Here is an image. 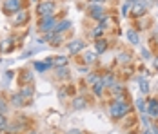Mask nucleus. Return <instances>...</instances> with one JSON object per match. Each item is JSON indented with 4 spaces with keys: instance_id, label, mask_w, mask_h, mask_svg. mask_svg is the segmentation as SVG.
I'll return each instance as SVG.
<instances>
[{
    "instance_id": "nucleus-1",
    "label": "nucleus",
    "mask_w": 158,
    "mask_h": 134,
    "mask_svg": "<svg viewBox=\"0 0 158 134\" xmlns=\"http://www.w3.org/2000/svg\"><path fill=\"white\" fill-rule=\"evenodd\" d=\"M56 9V4L53 0H42L38 6H36V13L40 15V18H48V16H53Z\"/></svg>"
},
{
    "instance_id": "nucleus-2",
    "label": "nucleus",
    "mask_w": 158,
    "mask_h": 134,
    "mask_svg": "<svg viewBox=\"0 0 158 134\" xmlns=\"http://www.w3.org/2000/svg\"><path fill=\"white\" fill-rule=\"evenodd\" d=\"M127 112H129V105L127 104H118V102H114V104H111V107H109V114L114 120H120V118H124V116H127Z\"/></svg>"
},
{
    "instance_id": "nucleus-3",
    "label": "nucleus",
    "mask_w": 158,
    "mask_h": 134,
    "mask_svg": "<svg viewBox=\"0 0 158 134\" xmlns=\"http://www.w3.org/2000/svg\"><path fill=\"white\" fill-rule=\"evenodd\" d=\"M2 9L6 15H15L16 11L22 9V0H4Z\"/></svg>"
},
{
    "instance_id": "nucleus-4",
    "label": "nucleus",
    "mask_w": 158,
    "mask_h": 134,
    "mask_svg": "<svg viewBox=\"0 0 158 134\" xmlns=\"http://www.w3.org/2000/svg\"><path fill=\"white\" fill-rule=\"evenodd\" d=\"M56 18L55 16H48V18H40V24H38V29L42 33H49V31H55L56 27Z\"/></svg>"
},
{
    "instance_id": "nucleus-5",
    "label": "nucleus",
    "mask_w": 158,
    "mask_h": 134,
    "mask_svg": "<svg viewBox=\"0 0 158 134\" xmlns=\"http://www.w3.org/2000/svg\"><path fill=\"white\" fill-rule=\"evenodd\" d=\"M89 13H91L89 16H91V18H95V20H98V22L106 20V9H104L102 6H98V4H95V6H91Z\"/></svg>"
},
{
    "instance_id": "nucleus-6",
    "label": "nucleus",
    "mask_w": 158,
    "mask_h": 134,
    "mask_svg": "<svg viewBox=\"0 0 158 134\" xmlns=\"http://www.w3.org/2000/svg\"><path fill=\"white\" fill-rule=\"evenodd\" d=\"M27 11H16L15 15H13V26H24L26 22H27Z\"/></svg>"
},
{
    "instance_id": "nucleus-7",
    "label": "nucleus",
    "mask_w": 158,
    "mask_h": 134,
    "mask_svg": "<svg viewBox=\"0 0 158 134\" xmlns=\"http://www.w3.org/2000/svg\"><path fill=\"white\" fill-rule=\"evenodd\" d=\"M143 13H145V6H143V2H135V4L131 6V16L138 18V16H142Z\"/></svg>"
},
{
    "instance_id": "nucleus-8",
    "label": "nucleus",
    "mask_w": 158,
    "mask_h": 134,
    "mask_svg": "<svg viewBox=\"0 0 158 134\" xmlns=\"http://www.w3.org/2000/svg\"><path fill=\"white\" fill-rule=\"evenodd\" d=\"M84 47H85V44H84L82 40H75V42H71V44L67 45V51H69L71 55H77V53L82 51Z\"/></svg>"
},
{
    "instance_id": "nucleus-9",
    "label": "nucleus",
    "mask_w": 158,
    "mask_h": 134,
    "mask_svg": "<svg viewBox=\"0 0 158 134\" xmlns=\"http://www.w3.org/2000/svg\"><path fill=\"white\" fill-rule=\"evenodd\" d=\"M11 104H13V107H18V109H20V107H24V105L27 104V100H26L20 92H16V94L11 96Z\"/></svg>"
},
{
    "instance_id": "nucleus-10",
    "label": "nucleus",
    "mask_w": 158,
    "mask_h": 134,
    "mask_svg": "<svg viewBox=\"0 0 158 134\" xmlns=\"http://www.w3.org/2000/svg\"><path fill=\"white\" fill-rule=\"evenodd\" d=\"M147 111H149V116L151 118H158V100H149Z\"/></svg>"
},
{
    "instance_id": "nucleus-11",
    "label": "nucleus",
    "mask_w": 158,
    "mask_h": 134,
    "mask_svg": "<svg viewBox=\"0 0 158 134\" xmlns=\"http://www.w3.org/2000/svg\"><path fill=\"white\" fill-rule=\"evenodd\" d=\"M20 94L26 98V100H29L33 94H35V89H33L31 83H26V85H22V89H20Z\"/></svg>"
},
{
    "instance_id": "nucleus-12",
    "label": "nucleus",
    "mask_w": 158,
    "mask_h": 134,
    "mask_svg": "<svg viewBox=\"0 0 158 134\" xmlns=\"http://www.w3.org/2000/svg\"><path fill=\"white\" fill-rule=\"evenodd\" d=\"M107 49V40H104V38H96L95 42V53H104Z\"/></svg>"
},
{
    "instance_id": "nucleus-13",
    "label": "nucleus",
    "mask_w": 158,
    "mask_h": 134,
    "mask_svg": "<svg viewBox=\"0 0 158 134\" xmlns=\"http://www.w3.org/2000/svg\"><path fill=\"white\" fill-rule=\"evenodd\" d=\"M127 40H129L133 45H136L138 42H140V38H138V33H136L135 29H127Z\"/></svg>"
},
{
    "instance_id": "nucleus-14",
    "label": "nucleus",
    "mask_w": 158,
    "mask_h": 134,
    "mask_svg": "<svg viewBox=\"0 0 158 134\" xmlns=\"http://www.w3.org/2000/svg\"><path fill=\"white\" fill-rule=\"evenodd\" d=\"M104 87H106L104 80H102V78H98V80L95 82V85H93V92H95L96 96H100V94H102V91H104Z\"/></svg>"
},
{
    "instance_id": "nucleus-15",
    "label": "nucleus",
    "mask_w": 158,
    "mask_h": 134,
    "mask_svg": "<svg viewBox=\"0 0 158 134\" xmlns=\"http://www.w3.org/2000/svg\"><path fill=\"white\" fill-rule=\"evenodd\" d=\"M69 27H71V22H69V20H62V22L56 24L55 31H56V33H64V31H67Z\"/></svg>"
},
{
    "instance_id": "nucleus-16",
    "label": "nucleus",
    "mask_w": 158,
    "mask_h": 134,
    "mask_svg": "<svg viewBox=\"0 0 158 134\" xmlns=\"http://www.w3.org/2000/svg\"><path fill=\"white\" fill-rule=\"evenodd\" d=\"M95 60H96V53H93V51H85V55H84V62H85V65L95 63Z\"/></svg>"
},
{
    "instance_id": "nucleus-17",
    "label": "nucleus",
    "mask_w": 158,
    "mask_h": 134,
    "mask_svg": "<svg viewBox=\"0 0 158 134\" xmlns=\"http://www.w3.org/2000/svg\"><path fill=\"white\" fill-rule=\"evenodd\" d=\"M31 80H33V73H29V71H22V75H20V83H22V85H26V82L31 83Z\"/></svg>"
},
{
    "instance_id": "nucleus-18",
    "label": "nucleus",
    "mask_w": 158,
    "mask_h": 134,
    "mask_svg": "<svg viewBox=\"0 0 158 134\" xmlns=\"http://www.w3.org/2000/svg\"><path fill=\"white\" fill-rule=\"evenodd\" d=\"M53 63H55V67H65L67 65V58L65 56H56V58H53Z\"/></svg>"
},
{
    "instance_id": "nucleus-19",
    "label": "nucleus",
    "mask_w": 158,
    "mask_h": 134,
    "mask_svg": "<svg viewBox=\"0 0 158 134\" xmlns=\"http://www.w3.org/2000/svg\"><path fill=\"white\" fill-rule=\"evenodd\" d=\"M85 107V100L84 98H75L73 100V109H84Z\"/></svg>"
},
{
    "instance_id": "nucleus-20",
    "label": "nucleus",
    "mask_w": 158,
    "mask_h": 134,
    "mask_svg": "<svg viewBox=\"0 0 158 134\" xmlns=\"http://www.w3.org/2000/svg\"><path fill=\"white\" fill-rule=\"evenodd\" d=\"M49 67H51V63H49V62H46V63L36 62V63H35V69H36V71H48Z\"/></svg>"
},
{
    "instance_id": "nucleus-21",
    "label": "nucleus",
    "mask_w": 158,
    "mask_h": 134,
    "mask_svg": "<svg viewBox=\"0 0 158 134\" xmlns=\"http://www.w3.org/2000/svg\"><path fill=\"white\" fill-rule=\"evenodd\" d=\"M102 35H104V26L100 24L98 27H95V31H93V36H95V40H96V38H100Z\"/></svg>"
},
{
    "instance_id": "nucleus-22",
    "label": "nucleus",
    "mask_w": 158,
    "mask_h": 134,
    "mask_svg": "<svg viewBox=\"0 0 158 134\" xmlns=\"http://www.w3.org/2000/svg\"><path fill=\"white\" fill-rule=\"evenodd\" d=\"M62 33H56V35H55V38H53V40H51V45H60L62 44Z\"/></svg>"
},
{
    "instance_id": "nucleus-23",
    "label": "nucleus",
    "mask_w": 158,
    "mask_h": 134,
    "mask_svg": "<svg viewBox=\"0 0 158 134\" xmlns=\"http://www.w3.org/2000/svg\"><path fill=\"white\" fill-rule=\"evenodd\" d=\"M6 129H7V120H6L4 114H0V132L6 131Z\"/></svg>"
},
{
    "instance_id": "nucleus-24",
    "label": "nucleus",
    "mask_w": 158,
    "mask_h": 134,
    "mask_svg": "<svg viewBox=\"0 0 158 134\" xmlns=\"http://www.w3.org/2000/svg\"><path fill=\"white\" fill-rule=\"evenodd\" d=\"M56 73H58V78H67V69L65 67H56Z\"/></svg>"
},
{
    "instance_id": "nucleus-25",
    "label": "nucleus",
    "mask_w": 158,
    "mask_h": 134,
    "mask_svg": "<svg viewBox=\"0 0 158 134\" xmlns=\"http://www.w3.org/2000/svg\"><path fill=\"white\" fill-rule=\"evenodd\" d=\"M6 111H7V104H6L4 98H0V114H4Z\"/></svg>"
},
{
    "instance_id": "nucleus-26",
    "label": "nucleus",
    "mask_w": 158,
    "mask_h": 134,
    "mask_svg": "<svg viewBox=\"0 0 158 134\" xmlns=\"http://www.w3.org/2000/svg\"><path fill=\"white\" fill-rule=\"evenodd\" d=\"M120 62H122V63H127V62H131V55H127V53H122V55H120Z\"/></svg>"
},
{
    "instance_id": "nucleus-27",
    "label": "nucleus",
    "mask_w": 158,
    "mask_h": 134,
    "mask_svg": "<svg viewBox=\"0 0 158 134\" xmlns=\"http://www.w3.org/2000/svg\"><path fill=\"white\" fill-rule=\"evenodd\" d=\"M140 91H142L143 94H147V91H149V85H147V82H140Z\"/></svg>"
},
{
    "instance_id": "nucleus-28",
    "label": "nucleus",
    "mask_w": 158,
    "mask_h": 134,
    "mask_svg": "<svg viewBox=\"0 0 158 134\" xmlns=\"http://www.w3.org/2000/svg\"><path fill=\"white\" fill-rule=\"evenodd\" d=\"M136 107H138V111H145V104H143V100H136Z\"/></svg>"
},
{
    "instance_id": "nucleus-29",
    "label": "nucleus",
    "mask_w": 158,
    "mask_h": 134,
    "mask_svg": "<svg viewBox=\"0 0 158 134\" xmlns=\"http://www.w3.org/2000/svg\"><path fill=\"white\" fill-rule=\"evenodd\" d=\"M96 80H98V76H96V75H89V76H87V82H93V83H95Z\"/></svg>"
},
{
    "instance_id": "nucleus-30",
    "label": "nucleus",
    "mask_w": 158,
    "mask_h": 134,
    "mask_svg": "<svg viewBox=\"0 0 158 134\" xmlns=\"http://www.w3.org/2000/svg\"><path fill=\"white\" fill-rule=\"evenodd\" d=\"M69 134H84V132H82V131H78V129H71V131H69Z\"/></svg>"
},
{
    "instance_id": "nucleus-31",
    "label": "nucleus",
    "mask_w": 158,
    "mask_h": 134,
    "mask_svg": "<svg viewBox=\"0 0 158 134\" xmlns=\"http://www.w3.org/2000/svg\"><path fill=\"white\" fill-rule=\"evenodd\" d=\"M89 2H93V4H100V2H104V0H89Z\"/></svg>"
},
{
    "instance_id": "nucleus-32",
    "label": "nucleus",
    "mask_w": 158,
    "mask_h": 134,
    "mask_svg": "<svg viewBox=\"0 0 158 134\" xmlns=\"http://www.w3.org/2000/svg\"><path fill=\"white\" fill-rule=\"evenodd\" d=\"M151 131H153V132H155V134H158V127H153Z\"/></svg>"
},
{
    "instance_id": "nucleus-33",
    "label": "nucleus",
    "mask_w": 158,
    "mask_h": 134,
    "mask_svg": "<svg viewBox=\"0 0 158 134\" xmlns=\"http://www.w3.org/2000/svg\"><path fill=\"white\" fill-rule=\"evenodd\" d=\"M155 42H158V33L155 35ZM156 45H158V44H156Z\"/></svg>"
},
{
    "instance_id": "nucleus-34",
    "label": "nucleus",
    "mask_w": 158,
    "mask_h": 134,
    "mask_svg": "<svg viewBox=\"0 0 158 134\" xmlns=\"http://www.w3.org/2000/svg\"><path fill=\"white\" fill-rule=\"evenodd\" d=\"M155 67H156V69H158V58L155 60Z\"/></svg>"
},
{
    "instance_id": "nucleus-35",
    "label": "nucleus",
    "mask_w": 158,
    "mask_h": 134,
    "mask_svg": "<svg viewBox=\"0 0 158 134\" xmlns=\"http://www.w3.org/2000/svg\"><path fill=\"white\" fill-rule=\"evenodd\" d=\"M143 134H153V132H151V131H145V132H143Z\"/></svg>"
},
{
    "instance_id": "nucleus-36",
    "label": "nucleus",
    "mask_w": 158,
    "mask_h": 134,
    "mask_svg": "<svg viewBox=\"0 0 158 134\" xmlns=\"http://www.w3.org/2000/svg\"><path fill=\"white\" fill-rule=\"evenodd\" d=\"M131 2H143V0H131Z\"/></svg>"
},
{
    "instance_id": "nucleus-37",
    "label": "nucleus",
    "mask_w": 158,
    "mask_h": 134,
    "mask_svg": "<svg viewBox=\"0 0 158 134\" xmlns=\"http://www.w3.org/2000/svg\"><path fill=\"white\" fill-rule=\"evenodd\" d=\"M27 134H36V132H35V131H31V132H27Z\"/></svg>"
},
{
    "instance_id": "nucleus-38",
    "label": "nucleus",
    "mask_w": 158,
    "mask_h": 134,
    "mask_svg": "<svg viewBox=\"0 0 158 134\" xmlns=\"http://www.w3.org/2000/svg\"><path fill=\"white\" fill-rule=\"evenodd\" d=\"M33 2H36V0H33Z\"/></svg>"
}]
</instances>
